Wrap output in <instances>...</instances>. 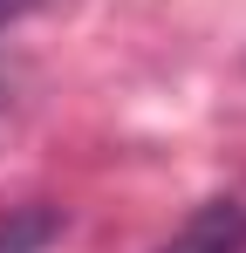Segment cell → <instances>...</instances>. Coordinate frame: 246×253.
<instances>
[{
  "label": "cell",
  "instance_id": "1",
  "mask_svg": "<svg viewBox=\"0 0 246 253\" xmlns=\"http://www.w3.org/2000/svg\"><path fill=\"white\" fill-rule=\"evenodd\" d=\"M158 253H246V206H240V199H212V206H199Z\"/></svg>",
  "mask_w": 246,
  "mask_h": 253
},
{
  "label": "cell",
  "instance_id": "2",
  "mask_svg": "<svg viewBox=\"0 0 246 253\" xmlns=\"http://www.w3.org/2000/svg\"><path fill=\"white\" fill-rule=\"evenodd\" d=\"M48 240H55V212H41V206L14 212V219L0 226V253H41Z\"/></svg>",
  "mask_w": 246,
  "mask_h": 253
},
{
  "label": "cell",
  "instance_id": "3",
  "mask_svg": "<svg viewBox=\"0 0 246 253\" xmlns=\"http://www.w3.org/2000/svg\"><path fill=\"white\" fill-rule=\"evenodd\" d=\"M41 0H0V28H7V21H21V14H35Z\"/></svg>",
  "mask_w": 246,
  "mask_h": 253
}]
</instances>
